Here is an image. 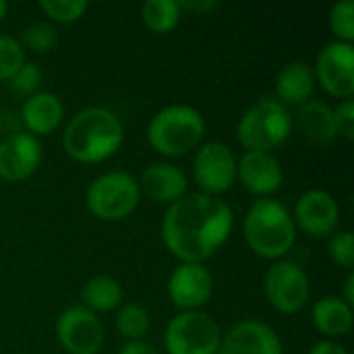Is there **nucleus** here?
<instances>
[{
	"label": "nucleus",
	"instance_id": "nucleus-31",
	"mask_svg": "<svg viewBox=\"0 0 354 354\" xmlns=\"http://www.w3.org/2000/svg\"><path fill=\"white\" fill-rule=\"evenodd\" d=\"M334 122H336V131H338V135H342L344 139L353 141L354 139V102L353 100H342V102L334 108Z\"/></svg>",
	"mask_w": 354,
	"mask_h": 354
},
{
	"label": "nucleus",
	"instance_id": "nucleus-7",
	"mask_svg": "<svg viewBox=\"0 0 354 354\" xmlns=\"http://www.w3.org/2000/svg\"><path fill=\"white\" fill-rule=\"evenodd\" d=\"M220 342L222 332L218 324L203 311H180L164 332L168 354H216Z\"/></svg>",
	"mask_w": 354,
	"mask_h": 354
},
{
	"label": "nucleus",
	"instance_id": "nucleus-30",
	"mask_svg": "<svg viewBox=\"0 0 354 354\" xmlns=\"http://www.w3.org/2000/svg\"><path fill=\"white\" fill-rule=\"evenodd\" d=\"M10 81V87H12V91L15 93H19V95H33L35 91H37V87H39V81H41V73H39V68L33 64V62H23V66L8 79Z\"/></svg>",
	"mask_w": 354,
	"mask_h": 354
},
{
	"label": "nucleus",
	"instance_id": "nucleus-36",
	"mask_svg": "<svg viewBox=\"0 0 354 354\" xmlns=\"http://www.w3.org/2000/svg\"><path fill=\"white\" fill-rule=\"evenodd\" d=\"M6 12H8V4L4 0H0V21L6 17Z\"/></svg>",
	"mask_w": 354,
	"mask_h": 354
},
{
	"label": "nucleus",
	"instance_id": "nucleus-9",
	"mask_svg": "<svg viewBox=\"0 0 354 354\" xmlns=\"http://www.w3.org/2000/svg\"><path fill=\"white\" fill-rule=\"evenodd\" d=\"M236 162L234 151L226 143H201L193 160V180L203 195L218 197L236 183Z\"/></svg>",
	"mask_w": 354,
	"mask_h": 354
},
{
	"label": "nucleus",
	"instance_id": "nucleus-35",
	"mask_svg": "<svg viewBox=\"0 0 354 354\" xmlns=\"http://www.w3.org/2000/svg\"><path fill=\"white\" fill-rule=\"evenodd\" d=\"M342 301H346L348 305H354V274L353 272H348V276H346V280H344V292H342V297H340Z\"/></svg>",
	"mask_w": 354,
	"mask_h": 354
},
{
	"label": "nucleus",
	"instance_id": "nucleus-22",
	"mask_svg": "<svg viewBox=\"0 0 354 354\" xmlns=\"http://www.w3.org/2000/svg\"><path fill=\"white\" fill-rule=\"evenodd\" d=\"M122 295L124 292L118 280L106 274L89 278L85 286L81 288L83 307L89 309L91 313H106V311L118 309L122 305Z\"/></svg>",
	"mask_w": 354,
	"mask_h": 354
},
{
	"label": "nucleus",
	"instance_id": "nucleus-15",
	"mask_svg": "<svg viewBox=\"0 0 354 354\" xmlns=\"http://www.w3.org/2000/svg\"><path fill=\"white\" fill-rule=\"evenodd\" d=\"M216 354H284V351L278 332L270 324L245 319L226 332Z\"/></svg>",
	"mask_w": 354,
	"mask_h": 354
},
{
	"label": "nucleus",
	"instance_id": "nucleus-29",
	"mask_svg": "<svg viewBox=\"0 0 354 354\" xmlns=\"http://www.w3.org/2000/svg\"><path fill=\"white\" fill-rule=\"evenodd\" d=\"M328 253L332 257V261L348 272H353L354 266V236L353 232L344 230V232H334L330 236V245H328Z\"/></svg>",
	"mask_w": 354,
	"mask_h": 354
},
{
	"label": "nucleus",
	"instance_id": "nucleus-6",
	"mask_svg": "<svg viewBox=\"0 0 354 354\" xmlns=\"http://www.w3.org/2000/svg\"><path fill=\"white\" fill-rule=\"evenodd\" d=\"M139 185L131 172L110 170L100 174L87 187V207L104 222H118L129 218L139 205Z\"/></svg>",
	"mask_w": 354,
	"mask_h": 354
},
{
	"label": "nucleus",
	"instance_id": "nucleus-23",
	"mask_svg": "<svg viewBox=\"0 0 354 354\" xmlns=\"http://www.w3.org/2000/svg\"><path fill=\"white\" fill-rule=\"evenodd\" d=\"M141 17L153 33H168L178 25L183 10L176 0H147L141 6Z\"/></svg>",
	"mask_w": 354,
	"mask_h": 354
},
{
	"label": "nucleus",
	"instance_id": "nucleus-33",
	"mask_svg": "<svg viewBox=\"0 0 354 354\" xmlns=\"http://www.w3.org/2000/svg\"><path fill=\"white\" fill-rule=\"evenodd\" d=\"M309 354H348L344 346H340L334 340H322L317 344H313V348L309 351Z\"/></svg>",
	"mask_w": 354,
	"mask_h": 354
},
{
	"label": "nucleus",
	"instance_id": "nucleus-32",
	"mask_svg": "<svg viewBox=\"0 0 354 354\" xmlns=\"http://www.w3.org/2000/svg\"><path fill=\"white\" fill-rule=\"evenodd\" d=\"M180 10H189L193 15H207L209 10L218 8L216 0H189V2H178Z\"/></svg>",
	"mask_w": 354,
	"mask_h": 354
},
{
	"label": "nucleus",
	"instance_id": "nucleus-3",
	"mask_svg": "<svg viewBox=\"0 0 354 354\" xmlns=\"http://www.w3.org/2000/svg\"><path fill=\"white\" fill-rule=\"evenodd\" d=\"M243 234L255 255L280 261L297 241V226L284 203L272 197H263L255 199L247 209L243 220Z\"/></svg>",
	"mask_w": 354,
	"mask_h": 354
},
{
	"label": "nucleus",
	"instance_id": "nucleus-2",
	"mask_svg": "<svg viewBox=\"0 0 354 354\" xmlns=\"http://www.w3.org/2000/svg\"><path fill=\"white\" fill-rule=\"evenodd\" d=\"M124 141L120 118L102 106H89L77 112L64 133V151L81 164H97L112 158Z\"/></svg>",
	"mask_w": 354,
	"mask_h": 354
},
{
	"label": "nucleus",
	"instance_id": "nucleus-20",
	"mask_svg": "<svg viewBox=\"0 0 354 354\" xmlns=\"http://www.w3.org/2000/svg\"><path fill=\"white\" fill-rule=\"evenodd\" d=\"M292 122H297L301 133L317 145H328L338 137L334 108L319 100H309L299 106L297 114L292 116Z\"/></svg>",
	"mask_w": 354,
	"mask_h": 354
},
{
	"label": "nucleus",
	"instance_id": "nucleus-25",
	"mask_svg": "<svg viewBox=\"0 0 354 354\" xmlns=\"http://www.w3.org/2000/svg\"><path fill=\"white\" fill-rule=\"evenodd\" d=\"M328 23L336 41H354V2L353 0H338L328 15Z\"/></svg>",
	"mask_w": 354,
	"mask_h": 354
},
{
	"label": "nucleus",
	"instance_id": "nucleus-18",
	"mask_svg": "<svg viewBox=\"0 0 354 354\" xmlns=\"http://www.w3.org/2000/svg\"><path fill=\"white\" fill-rule=\"evenodd\" d=\"M64 118V104L52 91H35L23 102L21 120L29 135L46 137L52 135Z\"/></svg>",
	"mask_w": 354,
	"mask_h": 354
},
{
	"label": "nucleus",
	"instance_id": "nucleus-27",
	"mask_svg": "<svg viewBox=\"0 0 354 354\" xmlns=\"http://www.w3.org/2000/svg\"><path fill=\"white\" fill-rule=\"evenodd\" d=\"M23 44H25V48H29L35 54H46V52H50L58 44V33H56V29L50 23L37 21V23H31L29 27H25Z\"/></svg>",
	"mask_w": 354,
	"mask_h": 354
},
{
	"label": "nucleus",
	"instance_id": "nucleus-4",
	"mask_svg": "<svg viewBox=\"0 0 354 354\" xmlns=\"http://www.w3.org/2000/svg\"><path fill=\"white\" fill-rule=\"evenodd\" d=\"M205 135V120L201 112L187 104H172L156 112L147 124L149 145L166 156L180 158L195 151Z\"/></svg>",
	"mask_w": 354,
	"mask_h": 354
},
{
	"label": "nucleus",
	"instance_id": "nucleus-17",
	"mask_svg": "<svg viewBox=\"0 0 354 354\" xmlns=\"http://www.w3.org/2000/svg\"><path fill=\"white\" fill-rule=\"evenodd\" d=\"M137 185L147 199L166 205H172L189 193L187 174L170 162H153L145 166Z\"/></svg>",
	"mask_w": 354,
	"mask_h": 354
},
{
	"label": "nucleus",
	"instance_id": "nucleus-14",
	"mask_svg": "<svg viewBox=\"0 0 354 354\" xmlns=\"http://www.w3.org/2000/svg\"><path fill=\"white\" fill-rule=\"evenodd\" d=\"M236 178L249 193L263 199L282 187L284 170L272 151H245L236 162Z\"/></svg>",
	"mask_w": 354,
	"mask_h": 354
},
{
	"label": "nucleus",
	"instance_id": "nucleus-10",
	"mask_svg": "<svg viewBox=\"0 0 354 354\" xmlns=\"http://www.w3.org/2000/svg\"><path fill=\"white\" fill-rule=\"evenodd\" d=\"M56 338L68 354H97L104 346V326L83 305L66 307L56 319Z\"/></svg>",
	"mask_w": 354,
	"mask_h": 354
},
{
	"label": "nucleus",
	"instance_id": "nucleus-19",
	"mask_svg": "<svg viewBox=\"0 0 354 354\" xmlns=\"http://www.w3.org/2000/svg\"><path fill=\"white\" fill-rule=\"evenodd\" d=\"M315 85H317V81H315L313 66H309L303 60L288 62L276 77V85H274L276 100L286 108H290V106L299 108L311 100Z\"/></svg>",
	"mask_w": 354,
	"mask_h": 354
},
{
	"label": "nucleus",
	"instance_id": "nucleus-34",
	"mask_svg": "<svg viewBox=\"0 0 354 354\" xmlns=\"http://www.w3.org/2000/svg\"><path fill=\"white\" fill-rule=\"evenodd\" d=\"M118 354H160L151 344L143 342V340H135V342H127Z\"/></svg>",
	"mask_w": 354,
	"mask_h": 354
},
{
	"label": "nucleus",
	"instance_id": "nucleus-16",
	"mask_svg": "<svg viewBox=\"0 0 354 354\" xmlns=\"http://www.w3.org/2000/svg\"><path fill=\"white\" fill-rule=\"evenodd\" d=\"M41 164V145L29 133H15L0 141V178L21 183Z\"/></svg>",
	"mask_w": 354,
	"mask_h": 354
},
{
	"label": "nucleus",
	"instance_id": "nucleus-1",
	"mask_svg": "<svg viewBox=\"0 0 354 354\" xmlns=\"http://www.w3.org/2000/svg\"><path fill=\"white\" fill-rule=\"evenodd\" d=\"M234 228L232 207L212 195L187 193L168 205L162 218V243L180 263H203Z\"/></svg>",
	"mask_w": 354,
	"mask_h": 354
},
{
	"label": "nucleus",
	"instance_id": "nucleus-24",
	"mask_svg": "<svg viewBox=\"0 0 354 354\" xmlns=\"http://www.w3.org/2000/svg\"><path fill=\"white\" fill-rule=\"evenodd\" d=\"M151 319H149V311L137 303H127L120 305L116 311V332L127 340V342H135V340H143V336L149 332Z\"/></svg>",
	"mask_w": 354,
	"mask_h": 354
},
{
	"label": "nucleus",
	"instance_id": "nucleus-26",
	"mask_svg": "<svg viewBox=\"0 0 354 354\" xmlns=\"http://www.w3.org/2000/svg\"><path fill=\"white\" fill-rule=\"evenodd\" d=\"M39 8L56 23H73L89 8L87 0H39Z\"/></svg>",
	"mask_w": 354,
	"mask_h": 354
},
{
	"label": "nucleus",
	"instance_id": "nucleus-28",
	"mask_svg": "<svg viewBox=\"0 0 354 354\" xmlns=\"http://www.w3.org/2000/svg\"><path fill=\"white\" fill-rule=\"evenodd\" d=\"M25 62V52L19 39L0 35V81H8Z\"/></svg>",
	"mask_w": 354,
	"mask_h": 354
},
{
	"label": "nucleus",
	"instance_id": "nucleus-5",
	"mask_svg": "<svg viewBox=\"0 0 354 354\" xmlns=\"http://www.w3.org/2000/svg\"><path fill=\"white\" fill-rule=\"evenodd\" d=\"M292 114L276 97H261L236 122V139L247 151H272L292 133Z\"/></svg>",
	"mask_w": 354,
	"mask_h": 354
},
{
	"label": "nucleus",
	"instance_id": "nucleus-21",
	"mask_svg": "<svg viewBox=\"0 0 354 354\" xmlns=\"http://www.w3.org/2000/svg\"><path fill=\"white\" fill-rule=\"evenodd\" d=\"M311 319L317 332L328 338H342L353 328V305L340 297H324L311 309Z\"/></svg>",
	"mask_w": 354,
	"mask_h": 354
},
{
	"label": "nucleus",
	"instance_id": "nucleus-12",
	"mask_svg": "<svg viewBox=\"0 0 354 354\" xmlns=\"http://www.w3.org/2000/svg\"><path fill=\"white\" fill-rule=\"evenodd\" d=\"M292 220L309 236H332L340 224V205L328 191L311 189L297 199Z\"/></svg>",
	"mask_w": 354,
	"mask_h": 354
},
{
	"label": "nucleus",
	"instance_id": "nucleus-8",
	"mask_svg": "<svg viewBox=\"0 0 354 354\" xmlns=\"http://www.w3.org/2000/svg\"><path fill=\"white\" fill-rule=\"evenodd\" d=\"M263 292L268 303L282 315H295L305 309L311 292L307 272L295 261H274L263 278Z\"/></svg>",
	"mask_w": 354,
	"mask_h": 354
},
{
	"label": "nucleus",
	"instance_id": "nucleus-11",
	"mask_svg": "<svg viewBox=\"0 0 354 354\" xmlns=\"http://www.w3.org/2000/svg\"><path fill=\"white\" fill-rule=\"evenodd\" d=\"M315 81L340 100H353L354 93V46L346 41H332L317 54Z\"/></svg>",
	"mask_w": 354,
	"mask_h": 354
},
{
	"label": "nucleus",
	"instance_id": "nucleus-13",
	"mask_svg": "<svg viewBox=\"0 0 354 354\" xmlns=\"http://www.w3.org/2000/svg\"><path fill=\"white\" fill-rule=\"evenodd\" d=\"M212 290L214 280L203 263H180L168 278V299L180 311H201Z\"/></svg>",
	"mask_w": 354,
	"mask_h": 354
}]
</instances>
